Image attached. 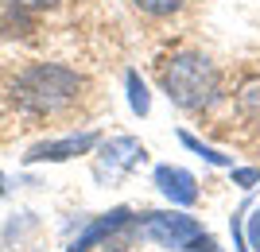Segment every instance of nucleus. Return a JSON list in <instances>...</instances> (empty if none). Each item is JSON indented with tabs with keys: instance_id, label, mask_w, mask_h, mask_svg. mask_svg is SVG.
Returning a JSON list of instances; mask_svg holds the SVG:
<instances>
[{
	"instance_id": "obj_1",
	"label": "nucleus",
	"mask_w": 260,
	"mask_h": 252,
	"mask_svg": "<svg viewBox=\"0 0 260 252\" xmlns=\"http://www.w3.org/2000/svg\"><path fill=\"white\" fill-rule=\"evenodd\" d=\"M82 74L66 70L54 62H35L23 66L16 82H12V105L23 117H58V113L74 109L82 97Z\"/></svg>"
},
{
	"instance_id": "obj_2",
	"label": "nucleus",
	"mask_w": 260,
	"mask_h": 252,
	"mask_svg": "<svg viewBox=\"0 0 260 252\" xmlns=\"http://www.w3.org/2000/svg\"><path fill=\"white\" fill-rule=\"evenodd\" d=\"M159 86L183 113H210L221 101V74L202 51H175L159 58Z\"/></svg>"
},
{
	"instance_id": "obj_3",
	"label": "nucleus",
	"mask_w": 260,
	"mask_h": 252,
	"mask_svg": "<svg viewBox=\"0 0 260 252\" xmlns=\"http://www.w3.org/2000/svg\"><path fill=\"white\" fill-rule=\"evenodd\" d=\"M132 225H136V233L144 241L159 244V248H179V252H183L186 241H194L202 233V225L190 213H175V209H152V213L136 218Z\"/></svg>"
},
{
	"instance_id": "obj_4",
	"label": "nucleus",
	"mask_w": 260,
	"mask_h": 252,
	"mask_svg": "<svg viewBox=\"0 0 260 252\" xmlns=\"http://www.w3.org/2000/svg\"><path fill=\"white\" fill-rule=\"evenodd\" d=\"M144 143L132 140V136H113V140L101 143L98 152V163H93V175L101 178V183H117V178L132 175L136 167L144 163Z\"/></svg>"
},
{
	"instance_id": "obj_5",
	"label": "nucleus",
	"mask_w": 260,
	"mask_h": 252,
	"mask_svg": "<svg viewBox=\"0 0 260 252\" xmlns=\"http://www.w3.org/2000/svg\"><path fill=\"white\" fill-rule=\"evenodd\" d=\"M155 187H159V194L167 198L171 206H194L198 198H202L198 178L190 175V171H183V167H171V163L155 167Z\"/></svg>"
},
{
	"instance_id": "obj_6",
	"label": "nucleus",
	"mask_w": 260,
	"mask_h": 252,
	"mask_svg": "<svg viewBox=\"0 0 260 252\" xmlns=\"http://www.w3.org/2000/svg\"><path fill=\"white\" fill-rule=\"evenodd\" d=\"M93 143H98L93 132H78V136H66V140H47V143H35L27 152V163H62V159L86 155Z\"/></svg>"
},
{
	"instance_id": "obj_7",
	"label": "nucleus",
	"mask_w": 260,
	"mask_h": 252,
	"mask_svg": "<svg viewBox=\"0 0 260 252\" xmlns=\"http://www.w3.org/2000/svg\"><path fill=\"white\" fill-rule=\"evenodd\" d=\"M128 221H132V209H128V206L109 209V213H101V218L93 221V225H89V229L82 233L74 244H70V252H89L93 244H101V241L109 244V237H113V233H120L124 225H128Z\"/></svg>"
},
{
	"instance_id": "obj_8",
	"label": "nucleus",
	"mask_w": 260,
	"mask_h": 252,
	"mask_svg": "<svg viewBox=\"0 0 260 252\" xmlns=\"http://www.w3.org/2000/svg\"><path fill=\"white\" fill-rule=\"evenodd\" d=\"M233 105H237V117H241V121H249V124H256V128H260V74L241 82Z\"/></svg>"
},
{
	"instance_id": "obj_9",
	"label": "nucleus",
	"mask_w": 260,
	"mask_h": 252,
	"mask_svg": "<svg viewBox=\"0 0 260 252\" xmlns=\"http://www.w3.org/2000/svg\"><path fill=\"white\" fill-rule=\"evenodd\" d=\"M132 8L148 20H171L186 8V0H132Z\"/></svg>"
},
{
	"instance_id": "obj_10",
	"label": "nucleus",
	"mask_w": 260,
	"mask_h": 252,
	"mask_svg": "<svg viewBox=\"0 0 260 252\" xmlns=\"http://www.w3.org/2000/svg\"><path fill=\"white\" fill-rule=\"evenodd\" d=\"M124 86H128V105H132V113L148 117V109H152V97H148V86H144V78L136 74V70H128V74H124Z\"/></svg>"
},
{
	"instance_id": "obj_11",
	"label": "nucleus",
	"mask_w": 260,
	"mask_h": 252,
	"mask_svg": "<svg viewBox=\"0 0 260 252\" xmlns=\"http://www.w3.org/2000/svg\"><path fill=\"white\" fill-rule=\"evenodd\" d=\"M179 140H183V148H190V152H194V155H202L206 163H214V167H233V159H229L225 152H217V148H210V143L194 140L190 132H179Z\"/></svg>"
},
{
	"instance_id": "obj_12",
	"label": "nucleus",
	"mask_w": 260,
	"mask_h": 252,
	"mask_svg": "<svg viewBox=\"0 0 260 252\" xmlns=\"http://www.w3.org/2000/svg\"><path fill=\"white\" fill-rule=\"evenodd\" d=\"M183 252H225V248H221V244H217L214 237H210V233L202 229V233L194 237V241H186V244H183Z\"/></svg>"
},
{
	"instance_id": "obj_13",
	"label": "nucleus",
	"mask_w": 260,
	"mask_h": 252,
	"mask_svg": "<svg viewBox=\"0 0 260 252\" xmlns=\"http://www.w3.org/2000/svg\"><path fill=\"white\" fill-rule=\"evenodd\" d=\"M229 171H233V183H237L241 190H252L260 183V171H256V167H229Z\"/></svg>"
},
{
	"instance_id": "obj_14",
	"label": "nucleus",
	"mask_w": 260,
	"mask_h": 252,
	"mask_svg": "<svg viewBox=\"0 0 260 252\" xmlns=\"http://www.w3.org/2000/svg\"><path fill=\"white\" fill-rule=\"evenodd\" d=\"M245 241H249V252H260V209H252L249 225H245Z\"/></svg>"
},
{
	"instance_id": "obj_15",
	"label": "nucleus",
	"mask_w": 260,
	"mask_h": 252,
	"mask_svg": "<svg viewBox=\"0 0 260 252\" xmlns=\"http://www.w3.org/2000/svg\"><path fill=\"white\" fill-rule=\"evenodd\" d=\"M8 4H16V8H54L58 0H8Z\"/></svg>"
}]
</instances>
